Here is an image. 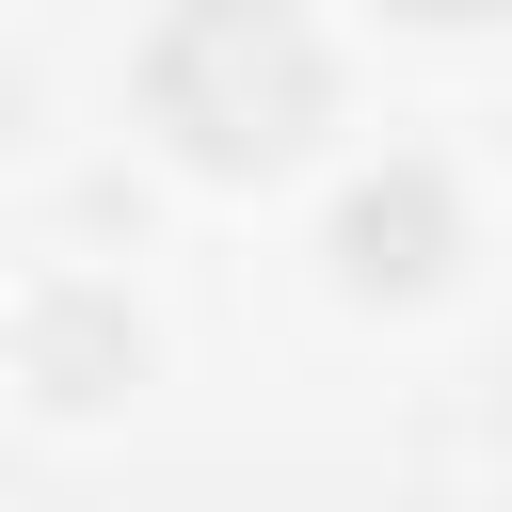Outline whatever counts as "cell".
Listing matches in <instances>:
<instances>
[{
	"label": "cell",
	"instance_id": "obj_1",
	"mask_svg": "<svg viewBox=\"0 0 512 512\" xmlns=\"http://www.w3.org/2000/svg\"><path fill=\"white\" fill-rule=\"evenodd\" d=\"M320 96H336V64H320V32H304L288 0H176V16L144 32V112H160L176 160H208V176L304 160Z\"/></svg>",
	"mask_w": 512,
	"mask_h": 512
},
{
	"label": "cell",
	"instance_id": "obj_2",
	"mask_svg": "<svg viewBox=\"0 0 512 512\" xmlns=\"http://www.w3.org/2000/svg\"><path fill=\"white\" fill-rule=\"evenodd\" d=\"M432 240H448V192H432V176H400V192H352V224H336L352 288H416V272H432Z\"/></svg>",
	"mask_w": 512,
	"mask_h": 512
},
{
	"label": "cell",
	"instance_id": "obj_3",
	"mask_svg": "<svg viewBox=\"0 0 512 512\" xmlns=\"http://www.w3.org/2000/svg\"><path fill=\"white\" fill-rule=\"evenodd\" d=\"M400 16H432V32H464V16H512V0H400Z\"/></svg>",
	"mask_w": 512,
	"mask_h": 512
}]
</instances>
